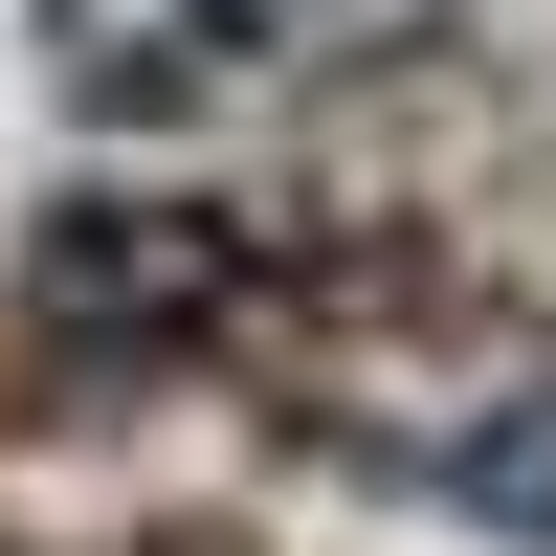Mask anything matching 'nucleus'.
Returning <instances> with one entry per match:
<instances>
[{
	"instance_id": "f257e3e1",
	"label": "nucleus",
	"mask_w": 556,
	"mask_h": 556,
	"mask_svg": "<svg viewBox=\"0 0 556 556\" xmlns=\"http://www.w3.org/2000/svg\"><path fill=\"white\" fill-rule=\"evenodd\" d=\"M401 0H45V67L89 112H223V89H290V67H356Z\"/></svg>"
},
{
	"instance_id": "f03ea898",
	"label": "nucleus",
	"mask_w": 556,
	"mask_h": 556,
	"mask_svg": "<svg viewBox=\"0 0 556 556\" xmlns=\"http://www.w3.org/2000/svg\"><path fill=\"white\" fill-rule=\"evenodd\" d=\"M245 290H267V245L201 223V201H89L67 245H45V334L67 356H201Z\"/></svg>"
},
{
	"instance_id": "7ed1b4c3",
	"label": "nucleus",
	"mask_w": 556,
	"mask_h": 556,
	"mask_svg": "<svg viewBox=\"0 0 556 556\" xmlns=\"http://www.w3.org/2000/svg\"><path fill=\"white\" fill-rule=\"evenodd\" d=\"M445 513H468V534H534V556H556V379H534V401H490V424L445 445Z\"/></svg>"
}]
</instances>
